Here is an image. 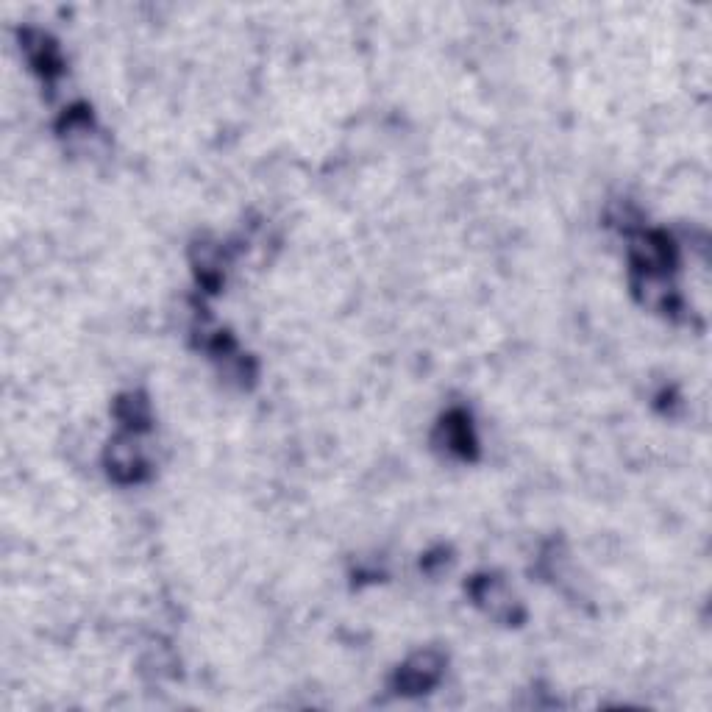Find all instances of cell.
Masks as SVG:
<instances>
[{
  "label": "cell",
  "mask_w": 712,
  "mask_h": 712,
  "mask_svg": "<svg viewBox=\"0 0 712 712\" xmlns=\"http://www.w3.org/2000/svg\"><path fill=\"white\" fill-rule=\"evenodd\" d=\"M106 462H109V471L115 473L120 482L137 479L142 468H145L140 432H128L126 429L120 437H115V440L109 443V451H106Z\"/></svg>",
  "instance_id": "6da1fadb"
},
{
  "label": "cell",
  "mask_w": 712,
  "mask_h": 712,
  "mask_svg": "<svg viewBox=\"0 0 712 712\" xmlns=\"http://www.w3.org/2000/svg\"><path fill=\"white\" fill-rule=\"evenodd\" d=\"M440 674H443V657L437 651H418L401 668L398 687L404 693H423L426 687H432L440 679Z\"/></svg>",
  "instance_id": "7a4b0ae2"
},
{
  "label": "cell",
  "mask_w": 712,
  "mask_h": 712,
  "mask_svg": "<svg viewBox=\"0 0 712 712\" xmlns=\"http://www.w3.org/2000/svg\"><path fill=\"white\" fill-rule=\"evenodd\" d=\"M476 598L482 601V607L493 618H512V612H515V598L507 590V585L498 579H484L482 587L476 590Z\"/></svg>",
  "instance_id": "3957f363"
},
{
  "label": "cell",
  "mask_w": 712,
  "mask_h": 712,
  "mask_svg": "<svg viewBox=\"0 0 712 712\" xmlns=\"http://www.w3.org/2000/svg\"><path fill=\"white\" fill-rule=\"evenodd\" d=\"M148 415H151V409H148V401L142 395L128 393L117 401V418L123 420V426H126L128 432L145 429L148 426Z\"/></svg>",
  "instance_id": "277c9868"
}]
</instances>
